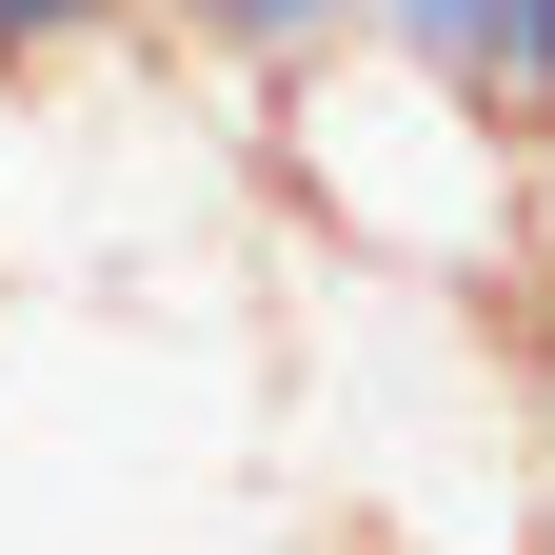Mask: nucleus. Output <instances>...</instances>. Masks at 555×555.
Returning <instances> with one entry per match:
<instances>
[{"label": "nucleus", "instance_id": "f03ea898", "mask_svg": "<svg viewBox=\"0 0 555 555\" xmlns=\"http://www.w3.org/2000/svg\"><path fill=\"white\" fill-rule=\"evenodd\" d=\"M139 40H179L198 80H298L358 40V0H139Z\"/></svg>", "mask_w": 555, "mask_h": 555}, {"label": "nucleus", "instance_id": "39448f33", "mask_svg": "<svg viewBox=\"0 0 555 555\" xmlns=\"http://www.w3.org/2000/svg\"><path fill=\"white\" fill-rule=\"evenodd\" d=\"M496 100H516V119L555 100V0H516V21H496Z\"/></svg>", "mask_w": 555, "mask_h": 555}, {"label": "nucleus", "instance_id": "423d86ee", "mask_svg": "<svg viewBox=\"0 0 555 555\" xmlns=\"http://www.w3.org/2000/svg\"><path fill=\"white\" fill-rule=\"evenodd\" d=\"M516 139H535V238H555V100H535V119H516Z\"/></svg>", "mask_w": 555, "mask_h": 555}, {"label": "nucleus", "instance_id": "0eeeda50", "mask_svg": "<svg viewBox=\"0 0 555 555\" xmlns=\"http://www.w3.org/2000/svg\"><path fill=\"white\" fill-rule=\"evenodd\" d=\"M535 555H555V535H535Z\"/></svg>", "mask_w": 555, "mask_h": 555}, {"label": "nucleus", "instance_id": "f257e3e1", "mask_svg": "<svg viewBox=\"0 0 555 555\" xmlns=\"http://www.w3.org/2000/svg\"><path fill=\"white\" fill-rule=\"evenodd\" d=\"M258 119H278L298 219L358 238L377 278H416V298H535L555 238H535L516 100H476V80H437V60H397V40H337L298 80H258Z\"/></svg>", "mask_w": 555, "mask_h": 555}, {"label": "nucleus", "instance_id": "7ed1b4c3", "mask_svg": "<svg viewBox=\"0 0 555 555\" xmlns=\"http://www.w3.org/2000/svg\"><path fill=\"white\" fill-rule=\"evenodd\" d=\"M139 40V0H0V80H80Z\"/></svg>", "mask_w": 555, "mask_h": 555}, {"label": "nucleus", "instance_id": "20e7f679", "mask_svg": "<svg viewBox=\"0 0 555 555\" xmlns=\"http://www.w3.org/2000/svg\"><path fill=\"white\" fill-rule=\"evenodd\" d=\"M496 21H516V0H358V40L437 60V80H476V100H496Z\"/></svg>", "mask_w": 555, "mask_h": 555}]
</instances>
